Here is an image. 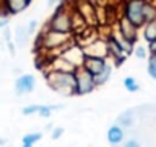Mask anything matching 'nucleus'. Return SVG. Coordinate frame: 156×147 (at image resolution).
Here are the masks:
<instances>
[{"label": "nucleus", "instance_id": "obj_1", "mask_svg": "<svg viewBox=\"0 0 156 147\" xmlns=\"http://www.w3.org/2000/svg\"><path fill=\"white\" fill-rule=\"evenodd\" d=\"M73 37L72 34H61L57 31H51L48 28H44L37 40V46L40 51H44V57H54L58 55L66 46H69L70 43H73Z\"/></svg>", "mask_w": 156, "mask_h": 147}, {"label": "nucleus", "instance_id": "obj_2", "mask_svg": "<svg viewBox=\"0 0 156 147\" xmlns=\"http://www.w3.org/2000/svg\"><path fill=\"white\" fill-rule=\"evenodd\" d=\"M72 11L73 6L70 9V3L64 0L58 8H55L54 14L46 23V28L61 34H72Z\"/></svg>", "mask_w": 156, "mask_h": 147}, {"label": "nucleus", "instance_id": "obj_3", "mask_svg": "<svg viewBox=\"0 0 156 147\" xmlns=\"http://www.w3.org/2000/svg\"><path fill=\"white\" fill-rule=\"evenodd\" d=\"M46 78V84L61 94V95H73V89H75V77L73 74H63V72H54L49 70L44 74Z\"/></svg>", "mask_w": 156, "mask_h": 147}, {"label": "nucleus", "instance_id": "obj_4", "mask_svg": "<svg viewBox=\"0 0 156 147\" xmlns=\"http://www.w3.org/2000/svg\"><path fill=\"white\" fill-rule=\"evenodd\" d=\"M144 3H145V0H127L124 3V8H122V17L127 19L138 29L145 25Z\"/></svg>", "mask_w": 156, "mask_h": 147}, {"label": "nucleus", "instance_id": "obj_5", "mask_svg": "<svg viewBox=\"0 0 156 147\" xmlns=\"http://www.w3.org/2000/svg\"><path fill=\"white\" fill-rule=\"evenodd\" d=\"M75 77V89H73V95H87L90 94L97 86L94 81V77L87 70H84L83 67H78L73 72Z\"/></svg>", "mask_w": 156, "mask_h": 147}, {"label": "nucleus", "instance_id": "obj_6", "mask_svg": "<svg viewBox=\"0 0 156 147\" xmlns=\"http://www.w3.org/2000/svg\"><path fill=\"white\" fill-rule=\"evenodd\" d=\"M84 57H92V58H103L107 60V45H106V38L103 37H97L95 40L89 41L87 45L81 46Z\"/></svg>", "mask_w": 156, "mask_h": 147}, {"label": "nucleus", "instance_id": "obj_7", "mask_svg": "<svg viewBox=\"0 0 156 147\" xmlns=\"http://www.w3.org/2000/svg\"><path fill=\"white\" fill-rule=\"evenodd\" d=\"M58 55H61L64 60H67V61H69L70 64H73L76 69H78V67H81L83 60H84L83 49H81V46L78 45L76 41H73V43H70L69 46H66Z\"/></svg>", "mask_w": 156, "mask_h": 147}, {"label": "nucleus", "instance_id": "obj_8", "mask_svg": "<svg viewBox=\"0 0 156 147\" xmlns=\"http://www.w3.org/2000/svg\"><path fill=\"white\" fill-rule=\"evenodd\" d=\"M35 86H37V80L32 74H23V75H20L16 80L14 91H16L17 95H26V94L34 92Z\"/></svg>", "mask_w": 156, "mask_h": 147}, {"label": "nucleus", "instance_id": "obj_9", "mask_svg": "<svg viewBox=\"0 0 156 147\" xmlns=\"http://www.w3.org/2000/svg\"><path fill=\"white\" fill-rule=\"evenodd\" d=\"M116 32H118L122 38H126L127 41H130V43H133V45H135L136 37H138V28H135V26H133L127 19H124L122 16H121V19L118 20Z\"/></svg>", "mask_w": 156, "mask_h": 147}, {"label": "nucleus", "instance_id": "obj_10", "mask_svg": "<svg viewBox=\"0 0 156 147\" xmlns=\"http://www.w3.org/2000/svg\"><path fill=\"white\" fill-rule=\"evenodd\" d=\"M106 45H107V55H109L112 60H115L118 64L122 63L124 58H126L127 55L124 54V51H122L121 46L116 43V40L113 38L112 34H109V35L106 37Z\"/></svg>", "mask_w": 156, "mask_h": 147}, {"label": "nucleus", "instance_id": "obj_11", "mask_svg": "<svg viewBox=\"0 0 156 147\" xmlns=\"http://www.w3.org/2000/svg\"><path fill=\"white\" fill-rule=\"evenodd\" d=\"M109 61L107 60H103V58H92V57H84V60H83V64H81V67L84 69V70H87L92 77H95L97 74H100L104 67H106V64H107Z\"/></svg>", "mask_w": 156, "mask_h": 147}, {"label": "nucleus", "instance_id": "obj_12", "mask_svg": "<svg viewBox=\"0 0 156 147\" xmlns=\"http://www.w3.org/2000/svg\"><path fill=\"white\" fill-rule=\"evenodd\" d=\"M31 5V0H6V6L9 16H17L23 13Z\"/></svg>", "mask_w": 156, "mask_h": 147}, {"label": "nucleus", "instance_id": "obj_13", "mask_svg": "<svg viewBox=\"0 0 156 147\" xmlns=\"http://www.w3.org/2000/svg\"><path fill=\"white\" fill-rule=\"evenodd\" d=\"M122 139H124V129L116 124L110 126L107 130V141L112 145H118L119 142H122Z\"/></svg>", "mask_w": 156, "mask_h": 147}, {"label": "nucleus", "instance_id": "obj_14", "mask_svg": "<svg viewBox=\"0 0 156 147\" xmlns=\"http://www.w3.org/2000/svg\"><path fill=\"white\" fill-rule=\"evenodd\" d=\"M133 123H135V113H133V110H124L116 118V126H119L122 129L124 127H132Z\"/></svg>", "mask_w": 156, "mask_h": 147}, {"label": "nucleus", "instance_id": "obj_15", "mask_svg": "<svg viewBox=\"0 0 156 147\" xmlns=\"http://www.w3.org/2000/svg\"><path fill=\"white\" fill-rule=\"evenodd\" d=\"M110 75H112V64H106V67L100 72V74H97V75L94 77V81H95V86H103V84H106L109 80H110Z\"/></svg>", "mask_w": 156, "mask_h": 147}, {"label": "nucleus", "instance_id": "obj_16", "mask_svg": "<svg viewBox=\"0 0 156 147\" xmlns=\"http://www.w3.org/2000/svg\"><path fill=\"white\" fill-rule=\"evenodd\" d=\"M142 28H144V29H142V37H144V40H145L147 43L154 41V40H156V20L145 23Z\"/></svg>", "mask_w": 156, "mask_h": 147}, {"label": "nucleus", "instance_id": "obj_17", "mask_svg": "<svg viewBox=\"0 0 156 147\" xmlns=\"http://www.w3.org/2000/svg\"><path fill=\"white\" fill-rule=\"evenodd\" d=\"M29 37H31V35L28 34L26 26H23V25H17V28H16V43H17V46L23 48V46L28 43Z\"/></svg>", "mask_w": 156, "mask_h": 147}, {"label": "nucleus", "instance_id": "obj_18", "mask_svg": "<svg viewBox=\"0 0 156 147\" xmlns=\"http://www.w3.org/2000/svg\"><path fill=\"white\" fill-rule=\"evenodd\" d=\"M144 20L145 23L156 20V5L151 2H147V0L144 3Z\"/></svg>", "mask_w": 156, "mask_h": 147}, {"label": "nucleus", "instance_id": "obj_19", "mask_svg": "<svg viewBox=\"0 0 156 147\" xmlns=\"http://www.w3.org/2000/svg\"><path fill=\"white\" fill-rule=\"evenodd\" d=\"M41 138H43V133H41V132H31V133L23 135L22 142H23V144H31V145H34V144L38 142Z\"/></svg>", "mask_w": 156, "mask_h": 147}, {"label": "nucleus", "instance_id": "obj_20", "mask_svg": "<svg viewBox=\"0 0 156 147\" xmlns=\"http://www.w3.org/2000/svg\"><path fill=\"white\" fill-rule=\"evenodd\" d=\"M122 84H124L126 91H129V92H138L139 91V84H138L136 78H133V77H126L122 80Z\"/></svg>", "mask_w": 156, "mask_h": 147}, {"label": "nucleus", "instance_id": "obj_21", "mask_svg": "<svg viewBox=\"0 0 156 147\" xmlns=\"http://www.w3.org/2000/svg\"><path fill=\"white\" fill-rule=\"evenodd\" d=\"M147 72L151 78L156 80V54H150L147 61Z\"/></svg>", "mask_w": 156, "mask_h": 147}, {"label": "nucleus", "instance_id": "obj_22", "mask_svg": "<svg viewBox=\"0 0 156 147\" xmlns=\"http://www.w3.org/2000/svg\"><path fill=\"white\" fill-rule=\"evenodd\" d=\"M11 17L8 13V6H6V0H0V19H8Z\"/></svg>", "mask_w": 156, "mask_h": 147}, {"label": "nucleus", "instance_id": "obj_23", "mask_svg": "<svg viewBox=\"0 0 156 147\" xmlns=\"http://www.w3.org/2000/svg\"><path fill=\"white\" fill-rule=\"evenodd\" d=\"M133 51H135V55H136L138 58H141V60H144V58L147 57V51H145L144 46H136Z\"/></svg>", "mask_w": 156, "mask_h": 147}, {"label": "nucleus", "instance_id": "obj_24", "mask_svg": "<svg viewBox=\"0 0 156 147\" xmlns=\"http://www.w3.org/2000/svg\"><path fill=\"white\" fill-rule=\"evenodd\" d=\"M63 133H64V129L63 127H55L52 132H51V138L55 141V139H60L61 136H63Z\"/></svg>", "mask_w": 156, "mask_h": 147}, {"label": "nucleus", "instance_id": "obj_25", "mask_svg": "<svg viewBox=\"0 0 156 147\" xmlns=\"http://www.w3.org/2000/svg\"><path fill=\"white\" fill-rule=\"evenodd\" d=\"M37 28H38V22H37V20H29V23H28V26H26L28 34L32 35V34L37 31Z\"/></svg>", "mask_w": 156, "mask_h": 147}, {"label": "nucleus", "instance_id": "obj_26", "mask_svg": "<svg viewBox=\"0 0 156 147\" xmlns=\"http://www.w3.org/2000/svg\"><path fill=\"white\" fill-rule=\"evenodd\" d=\"M63 2H64V0H48L46 5H48V8H58Z\"/></svg>", "mask_w": 156, "mask_h": 147}, {"label": "nucleus", "instance_id": "obj_27", "mask_svg": "<svg viewBox=\"0 0 156 147\" xmlns=\"http://www.w3.org/2000/svg\"><path fill=\"white\" fill-rule=\"evenodd\" d=\"M122 147H141V144H139L136 139H129V141H127Z\"/></svg>", "mask_w": 156, "mask_h": 147}, {"label": "nucleus", "instance_id": "obj_28", "mask_svg": "<svg viewBox=\"0 0 156 147\" xmlns=\"http://www.w3.org/2000/svg\"><path fill=\"white\" fill-rule=\"evenodd\" d=\"M8 25H9V17L8 19H0V28L2 29L8 28Z\"/></svg>", "mask_w": 156, "mask_h": 147}, {"label": "nucleus", "instance_id": "obj_29", "mask_svg": "<svg viewBox=\"0 0 156 147\" xmlns=\"http://www.w3.org/2000/svg\"><path fill=\"white\" fill-rule=\"evenodd\" d=\"M148 52L150 54H156V40L151 41V43H148Z\"/></svg>", "mask_w": 156, "mask_h": 147}, {"label": "nucleus", "instance_id": "obj_30", "mask_svg": "<svg viewBox=\"0 0 156 147\" xmlns=\"http://www.w3.org/2000/svg\"><path fill=\"white\" fill-rule=\"evenodd\" d=\"M84 2H87V0H70L69 3H72L73 6H76V5H81V3H84Z\"/></svg>", "mask_w": 156, "mask_h": 147}, {"label": "nucleus", "instance_id": "obj_31", "mask_svg": "<svg viewBox=\"0 0 156 147\" xmlns=\"http://www.w3.org/2000/svg\"><path fill=\"white\" fill-rule=\"evenodd\" d=\"M22 147H34V145H31V144H23V142H22Z\"/></svg>", "mask_w": 156, "mask_h": 147}]
</instances>
